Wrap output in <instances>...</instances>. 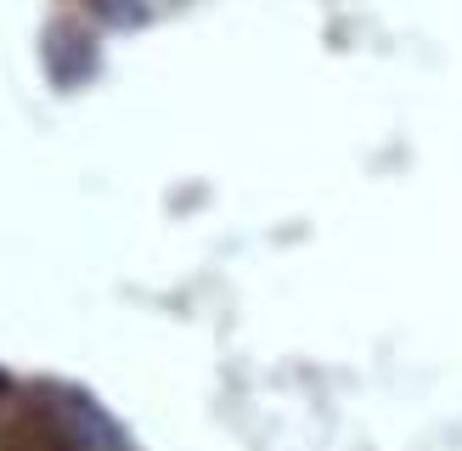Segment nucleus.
<instances>
[{"label": "nucleus", "instance_id": "f257e3e1", "mask_svg": "<svg viewBox=\"0 0 462 451\" xmlns=\"http://www.w3.org/2000/svg\"><path fill=\"white\" fill-rule=\"evenodd\" d=\"M45 68H51V79L62 90L85 85L97 74V40L85 29H74V23H51V29H45Z\"/></svg>", "mask_w": 462, "mask_h": 451}, {"label": "nucleus", "instance_id": "f03ea898", "mask_svg": "<svg viewBox=\"0 0 462 451\" xmlns=\"http://www.w3.org/2000/svg\"><path fill=\"white\" fill-rule=\"evenodd\" d=\"M90 6H97L107 23H125V29H130V23H142V17H147V6H142V0H90Z\"/></svg>", "mask_w": 462, "mask_h": 451}]
</instances>
